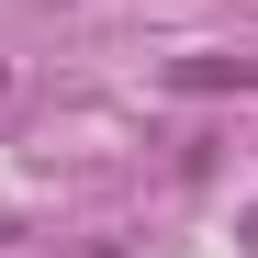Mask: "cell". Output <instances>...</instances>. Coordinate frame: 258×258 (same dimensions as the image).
Masks as SVG:
<instances>
[{"mask_svg": "<svg viewBox=\"0 0 258 258\" xmlns=\"http://www.w3.org/2000/svg\"><path fill=\"white\" fill-rule=\"evenodd\" d=\"M168 90H258V56H180Z\"/></svg>", "mask_w": 258, "mask_h": 258, "instance_id": "1", "label": "cell"}, {"mask_svg": "<svg viewBox=\"0 0 258 258\" xmlns=\"http://www.w3.org/2000/svg\"><path fill=\"white\" fill-rule=\"evenodd\" d=\"M247 247H258V213H247Z\"/></svg>", "mask_w": 258, "mask_h": 258, "instance_id": "2", "label": "cell"}]
</instances>
